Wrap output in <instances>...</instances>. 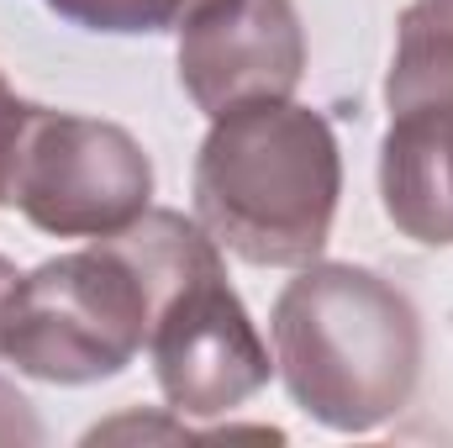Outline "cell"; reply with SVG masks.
Listing matches in <instances>:
<instances>
[{"label": "cell", "mask_w": 453, "mask_h": 448, "mask_svg": "<svg viewBox=\"0 0 453 448\" xmlns=\"http://www.w3.org/2000/svg\"><path fill=\"white\" fill-rule=\"evenodd\" d=\"M11 280H16V269H11V259L0 253V306H5V290H11Z\"/></svg>", "instance_id": "11"}, {"label": "cell", "mask_w": 453, "mask_h": 448, "mask_svg": "<svg viewBox=\"0 0 453 448\" xmlns=\"http://www.w3.org/2000/svg\"><path fill=\"white\" fill-rule=\"evenodd\" d=\"M306 74L296 0H217L180 21V85L206 116L290 101Z\"/></svg>", "instance_id": "7"}, {"label": "cell", "mask_w": 453, "mask_h": 448, "mask_svg": "<svg viewBox=\"0 0 453 448\" xmlns=\"http://www.w3.org/2000/svg\"><path fill=\"white\" fill-rule=\"evenodd\" d=\"M16 438H27V444H32V438H42V433H37V422H32L27 401L0 380V444H16Z\"/></svg>", "instance_id": "10"}, {"label": "cell", "mask_w": 453, "mask_h": 448, "mask_svg": "<svg viewBox=\"0 0 453 448\" xmlns=\"http://www.w3.org/2000/svg\"><path fill=\"white\" fill-rule=\"evenodd\" d=\"M153 328V280L127 232L16 274L0 306V359L42 385L116 380Z\"/></svg>", "instance_id": "4"}, {"label": "cell", "mask_w": 453, "mask_h": 448, "mask_svg": "<svg viewBox=\"0 0 453 448\" xmlns=\"http://www.w3.org/2000/svg\"><path fill=\"white\" fill-rule=\"evenodd\" d=\"M42 5L85 32H116V37L169 32L190 16V0H42Z\"/></svg>", "instance_id": "8"}, {"label": "cell", "mask_w": 453, "mask_h": 448, "mask_svg": "<svg viewBox=\"0 0 453 448\" xmlns=\"http://www.w3.org/2000/svg\"><path fill=\"white\" fill-rule=\"evenodd\" d=\"M32 112V101H21L5 74H0V206H5V174H11V153H16V137H21V121Z\"/></svg>", "instance_id": "9"}, {"label": "cell", "mask_w": 453, "mask_h": 448, "mask_svg": "<svg viewBox=\"0 0 453 448\" xmlns=\"http://www.w3.org/2000/svg\"><path fill=\"white\" fill-rule=\"evenodd\" d=\"M342 196V153L327 116L296 101H248L211 116L196 153V222L222 253L258 269L322 259Z\"/></svg>", "instance_id": "1"}, {"label": "cell", "mask_w": 453, "mask_h": 448, "mask_svg": "<svg viewBox=\"0 0 453 448\" xmlns=\"http://www.w3.org/2000/svg\"><path fill=\"white\" fill-rule=\"evenodd\" d=\"M290 401L333 433H374L422 380V317L406 290L358 264H306L269 317Z\"/></svg>", "instance_id": "2"}, {"label": "cell", "mask_w": 453, "mask_h": 448, "mask_svg": "<svg viewBox=\"0 0 453 448\" xmlns=\"http://www.w3.org/2000/svg\"><path fill=\"white\" fill-rule=\"evenodd\" d=\"M385 106V217L422 248H453V0H411L401 11Z\"/></svg>", "instance_id": "5"}, {"label": "cell", "mask_w": 453, "mask_h": 448, "mask_svg": "<svg viewBox=\"0 0 453 448\" xmlns=\"http://www.w3.org/2000/svg\"><path fill=\"white\" fill-rule=\"evenodd\" d=\"M5 206L48 237H111L153 206L148 148L116 121L32 106L11 153Z\"/></svg>", "instance_id": "6"}, {"label": "cell", "mask_w": 453, "mask_h": 448, "mask_svg": "<svg viewBox=\"0 0 453 448\" xmlns=\"http://www.w3.org/2000/svg\"><path fill=\"white\" fill-rule=\"evenodd\" d=\"M206 5H217V0H190V16H196V11H206Z\"/></svg>", "instance_id": "12"}, {"label": "cell", "mask_w": 453, "mask_h": 448, "mask_svg": "<svg viewBox=\"0 0 453 448\" xmlns=\"http://www.w3.org/2000/svg\"><path fill=\"white\" fill-rule=\"evenodd\" d=\"M153 280L148 359L174 417H226L253 401L269 375V343L258 337L242 296L226 285L222 248L201 222L148 206L121 227Z\"/></svg>", "instance_id": "3"}]
</instances>
